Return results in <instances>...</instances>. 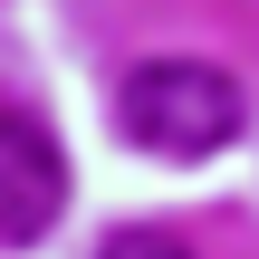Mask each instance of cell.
Wrapping results in <instances>:
<instances>
[{"instance_id":"cell-3","label":"cell","mask_w":259,"mask_h":259,"mask_svg":"<svg viewBox=\"0 0 259 259\" xmlns=\"http://www.w3.org/2000/svg\"><path fill=\"white\" fill-rule=\"evenodd\" d=\"M96 259H192V240H173V231H115Z\"/></svg>"},{"instance_id":"cell-1","label":"cell","mask_w":259,"mask_h":259,"mask_svg":"<svg viewBox=\"0 0 259 259\" xmlns=\"http://www.w3.org/2000/svg\"><path fill=\"white\" fill-rule=\"evenodd\" d=\"M115 125H125L144 154L192 163V154H221V144L240 135V87H231L211 58H144V67L125 77V96H115Z\"/></svg>"},{"instance_id":"cell-2","label":"cell","mask_w":259,"mask_h":259,"mask_svg":"<svg viewBox=\"0 0 259 259\" xmlns=\"http://www.w3.org/2000/svg\"><path fill=\"white\" fill-rule=\"evenodd\" d=\"M58 202H67V163L48 144V125L0 106V240H38L58 221Z\"/></svg>"}]
</instances>
